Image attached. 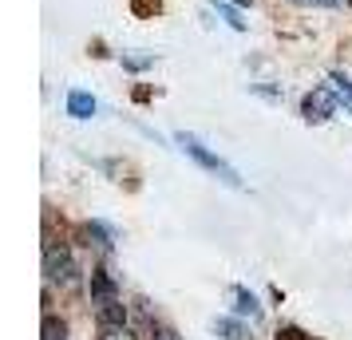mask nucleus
<instances>
[{
    "label": "nucleus",
    "instance_id": "9d476101",
    "mask_svg": "<svg viewBox=\"0 0 352 340\" xmlns=\"http://www.w3.org/2000/svg\"><path fill=\"white\" fill-rule=\"evenodd\" d=\"M238 313H241V317H254V321L261 317V308H257V297H254V293L238 289Z\"/></svg>",
    "mask_w": 352,
    "mask_h": 340
},
{
    "label": "nucleus",
    "instance_id": "f257e3e1",
    "mask_svg": "<svg viewBox=\"0 0 352 340\" xmlns=\"http://www.w3.org/2000/svg\"><path fill=\"white\" fill-rule=\"evenodd\" d=\"M44 277H48V285L76 289L80 269H76V261H72V253H67L64 245H48V249H44Z\"/></svg>",
    "mask_w": 352,
    "mask_h": 340
},
{
    "label": "nucleus",
    "instance_id": "7ed1b4c3",
    "mask_svg": "<svg viewBox=\"0 0 352 340\" xmlns=\"http://www.w3.org/2000/svg\"><path fill=\"white\" fill-rule=\"evenodd\" d=\"M301 111H305L309 123H324V119H333V115H336V99L329 95L324 87H317V91H309V95H305Z\"/></svg>",
    "mask_w": 352,
    "mask_h": 340
},
{
    "label": "nucleus",
    "instance_id": "423d86ee",
    "mask_svg": "<svg viewBox=\"0 0 352 340\" xmlns=\"http://www.w3.org/2000/svg\"><path fill=\"white\" fill-rule=\"evenodd\" d=\"M67 115H76V119H91V115H96V99L87 95V91H72V95H67Z\"/></svg>",
    "mask_w": 352,
    "mask_h": 340
},
{
    "label": "nucleus",
    "instance_id": "dca6fc26",
    "mask_svg": "<svg viewBox=\"0 0 352 340\" xmlns=\"http://www.w3.org/2000/svg\"><path fill=\"white\" fill-rule=\"evenodd\" d=\"M349 4H352V0H349Z\"/></svg>",
    "mask_w": 352,
    "mask_h": 340
},
{
    "label": "nucleus",
    "instance_id": "f8f14e48",
    "mask_svg": "<svg viewBox=\"0 0 352 340\" xmlns=\"http://www.w3.org/2000/svg\"><path fill=\"white\" fill-rule=\"evenodd\" d=\"M277 340H313V337H305L301 328H281V332H277Z\"/></svg>",
    "mask_w": 352,
    "mask_h": 340
},
{
    "label": "nucleus",
    "instance_id": "0eeeda50",
    "mask_svg": "<svg viewBox=\"0 0 352 340\" xmlns=\"http://www.w3.org/2000/svg\"><path fill=\"white\" fill-rule=\"evenodd\" d=\"M83 238H91V242L87 245H99V249H111V229L107 226H99V222H87V226H83Z\"/></svg>",
    "mask_w": 352,
    "mask_h": 340
},
{
    "label": "nucleus",
    "instance_id": "9b49d317",
    "mask_svg": "<svg viewBox=\"0 0 352 340\" xmlns=\"http://www.w3.org/2000/svg\"><path fill=\"white\" fill-rule=\"evenodd\" d=\"M99 340H139L135 332H131L127 324H119V328H103V337Z\"/></svg>",
    "mask_w": 352,
    "mask_h": 340
},
{
    "label": "nucleus",
    "instance_id": "20e7f679",
    "mask_svg": "<svg viewBox=\"0 0 352 340\" xmlns=\"http://www.w3.org/2000/svg\"><path fill=\"white\" fill-rule=\"evenodd\" d=\"M96 321H99V328H119V324H127V305L119 297H111V301L96 305Z\"/></svg>",
    "mask_w": 352,
    "mask_h": 340
},
{
    "label": "nucleus",
    "instance_id": "39448f33",
    "mask_svg": "<svg viewBox=\"0 0 352 340\" xmlns=\"http://www.w3.org/2000/svg\"><path fill=\"white\" fill-rule=\"evenodd\" d=\"M111 297H119L111 273H107V269H91V305H103V301H111Z\"/></svg>",
    "mask_w": 352,
    "mask_h": 340
},
{
    "label": "nucleus",
    "instance_id": "f03ea898",
    "mask_svg": "<svg viewBox=\"0 0 352 340\" xmlns=\"http://www.w3.org/2000/svg\"><path fill=\"white\" fill-rule=\"evenodd\" d=\"M178 143H182V150H186L190 159H198V162H202L206 170H214V174H222V179L230 182V186H238V170H234V166H226V162L218 159V155H210V150H206L202 143H198L194 135H178Z\"/></svg>",
    "mask_w": 352,
    "mask_h": 340
},
{
    "label": "nucleus",
    "instance_id": "2eb2a0df",
    "mask_svg": "<svg viewBox=\"0 0 352 340\" xmlns=\"http://www.w3.org/2000/svg\"><path fill=\"white\" fill-rule=\"evenodd\" d=\"M309 4H320V8H333V4H340V0H309Z\"/></svg>",
    "mask_w": 352,
    "mask_h": 340
},
{
    "label": "nucleus",
    "instance_id": "ddd939ff",
    "mask_svg": "<svg viewBox=\"0 0 352 340\" xmlns=\"http://www.w3.org/2000/svg\"><path fill=\"white\" fill-rule=\"evenodd\" d=\"M333 83L344 91V95H349V103H352V80H349V76H333Z\"/></svg>",
    "mask_w": 352,
    "mask_h": 340
},
{
    "label": "nucleus",
    "instance_id": "1a4fd4ad",
    "mask_svg": "<svg viewBox=\"0 0 352 340\" xmlns=\"http://www.w3.org/2000/svg\"><path fill=\"white\" fill-rule=\"evenodd\" d=\"M40 340H67V328H64V321H60V317H44V337Z\"/></svg>",
    "mask_w": 352,
    "mask_h": 340
},
{
    "label": "nucleus",
    "instance_id": "4468645a",
    "mask_svg": "<svg viewBox=\"0 0 352 340\" xmlns=\"http://www.w3.org/2000/svg\"><path fill=\"white\" fill-rule=\"evenodd\" d=\"M151 340H178V337L170 332V328H155V332H151Z\"/></svg>",
    "mask_w": 352,
    "mask_h": 340
},
{
    "label": "nucleus",
    "instance_id": "6e6552de",
    "mask_svg": "<svg viewBox=\"0 0 352 340\" xmlns=\"http://www.w3.org/2000/svg\"><path fill=\"white\" fill-rule=\"evenodd\" d=\"M214 328H218V332H222L226 340H254V337H250V328H245V324L230 321V317H222V321H214Z\"/></svg>",
    "mask_w": 352,
    "mask_h": 340
}]
</instances>
